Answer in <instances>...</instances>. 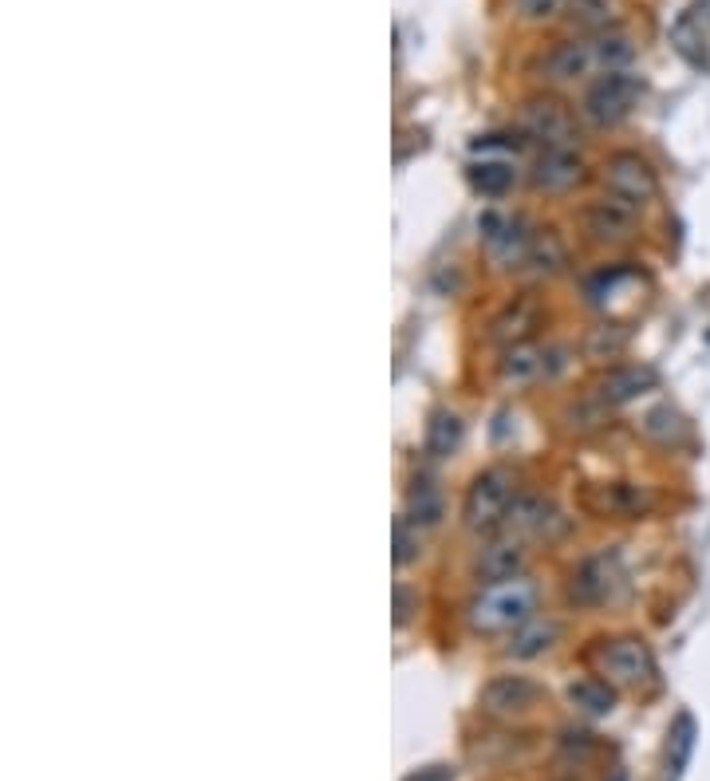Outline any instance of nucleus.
<instances>
[{
    "mask_svg": "<svg viewBox=\"0 0 710 781\" xmlns=\"http://www.w3.org/2000/svg\"><path fill=\"white\" fill-rule=\"evenodd\" d=\"M540 608V584L529 573L502 584H485L466 604V628L473 636H513L521 623H529Z\"/></svg>",
    "mask_w": 710,
    "mask_h": 781,
    "instance_id": "f257e3e1",
    "label": "nucleus"
},
{
    "mask_svg": "<svg viewBox=\"0 0 710 781\" xmlns=\"http://www.w3.org/2000/svg\"><path fill=\"white\" fill-rule=\"evenodd\" d=\"M517 474L510 466H485L482 474H473V481L466 486L462 498V525L473 536H493L502 533L510 506L517 498Z\"/></svg>",
    "mask_w": 710,
    "mask_h": 781,
    "instance_id": "f03ea898",
    "label": "nucleus"
},
{
    "mask_svg": "<svg viewBox=\"0 0 710 781\" xmlns=\"http://www.w3.org/2000/svg\"><path fill=\"white\" fill-rule=\"evenodd\" d=\"M517 131L537 151H577L580 147L577 115L557 95H529L517 111Z\"/></svg>",
    "mask_w": 710,
    "mask_h": 781,
    "instance_id": "7ed1b4c3",
    "label": "nucleus"
},
{
    "mask_svg": "<svg viewBox=\"0 0 710 781\" xmlns=\"http://www.w3.org/2000/svg\"><path fill=\"white\" fill-rule=\"evenodd\" d=\"M647 84L635 72H608V76H597L580 95V119L597 131H612L627 119V115L640 107Z\"/></svg>",
    "mask_w": 710,
    "mask_h": 781,
    "instance_id": "20e7f679",
    "label": "nucleus"
},
{
    "mask_svg": "<svg viewBox=\"0 0 710 781\" xmlns=\"http://www.w3.org/2000/svg\"><path fill=\"white\" fill-rule=\"evenodd\" d=\"M597 671L615 691H652L659 683V663L644 636H612L597 651Z\"/></svg>",
    "mask_w": 710,
    "mask_h": 781,
    "instance_id": "39448f33",
    "label": "nucleus"
},
{
    "mask_svg": "<svg viewBox=\"0 0 710 781\" xmlns=\"http://www.w3.org/2000/svg\"><path fill=\"white\" fill-rule=\"evenodd\" d=\"M482 229V249L493 273H517L525 269V257L533 246V221L525 214H482L478 217Z\"/></svg>",
    "mask_w": 710,
    "mask_h": 781,
    "instance_id": "423d86ee",
    "label": "nucleus"
},
{
    "mask_svg": "<svg viewBox=\"0 0 710 781\" xmlns=\"http://www.w3.org/2000/svg\"><path fill=\"white\" fill-rule=\"evenodd\" d=\"M604 194L632 209H647L659 198V174L640 151H612L600 166Z\"/></svg>",
    "mask_w": 710,
    "mask_h": 781,
    "instance_id": "0eeeda50",
    "label": "nucleus"
},
{
    "mask_svg": "<svg viewBox=\"0 0 710 781\" xmlns=\"http://www.w3.org/2000/svg\"><path fill=\"white\" fill-rule=\"evenodd\" d=\"M624 588V568H620V556L615 553H597L585 556L572 573H568L565 596L572 608H604L620 596Z\"/></svg>",
    "mask_w": 710,
    "mask_h": 781,
    "instance_id": "6e6552de",
    "label": "nucleus"
},
{
    "mask_svg": "<svg viewBox=\"0 0 710 781\" xmlns=\"http://www.w3.org/2000/svg\"><path fill=\"white\" fill-rule=\"evenodd\" d=\"M545 703V687L529 675H493L482 691H478V711L498 723H513V718L533 715Z\"/></svg>",
    "mask_w": 710,
    "mask_h": 781,
    "instance_id": "1a4fd4ad",
    "label": "nucleus"
},
{
    "mask_svg": "<svg viewBox=\"0 0 710 781\" xmlns=\"http://www.w3.org/2000/svg\"><path fill=\"white\" fill-rule=\"evenodd\" d=\"M545 324V301H540L537 292L525 289L517 296L502 304V308L493 312L490 328H485V339H490L493 348H517V344H529L537 336V328Z\"/></svg>",
    "mask_w": 710,
    "mask_h": 781,
    "instance_id": "9d476101",
    "label": "nucleus"
},
{
    "mask_svg": "<svg viewBox=\"0 0 710 781\" xmlns=\"http://www.w3.org/2000/svg\"><path fill=\"white\" fill-rule=\"evenodd\" d=\"M580 229L592 246H604V249H620V246H632L635 237H640V209L624 206V202L615 198H597L588 202L580 209Z\"/></svg>",
    "mask_w": 710,
    "mask_h": 781,
    "instance_id": "9b49d317",
    "label": "nucleus"
},
{
    "mask_svg": "<svg viewBox=\"0 0 710 781\" xmlns=\"http://www.w3.org/2000/svg\"><path fill=\"white\" fill-rule=\"evenodd\" d=\"M568 356L565 348H557V344H537V339H529V344H517V348H505L502 359H498V379H502L505 387H537L540 379H553L560 368H565Z\"/></svg>",
    "mask_w": 710,
    "mask_h": 781,
    "instance_id": "f8f14e48",
    "label": "nucleus"
},
{
    "mask_svg": "<svg viewBox=\"0 0 710 781\" xmlns=\"http://www.w3.org/2000/svg\"><path fill=\"white\" fill-rule=\"evenodd\" d=\"M525 565H529L525 541L513 533H493L485 536V545L473 549L470 576L478 588H485V584H502V581H513V576H525Z\"/></svg>",
    "mask_w": 710,
    "mask_h": 781,
    "instance_id": "ddd939ff",
    "label": "nucleus"
},
{
    "mask_svg": "<svg viewBox=\"0 0 710 781\" xmlns=\"http://www.w3.org/2000/svg\"><path fill=\"white\" fill-rule=\"evenodd\" d=\"M592 76H604L600 36L565 40L545 56V79H553V84H585Z\"/></svg>",
    "mask_w": 710,
    "mask_h": 781,
    "instance_id": "4468645a",
    "label": "nucleus"
},
{
    "mask_svg": "<svg viewBox=\"0 0 710 781\" xmlns=\"http://www.w3.org/2000/svg\"><path fill=\"white\" fill-rule=\"evenodd\" d=\"M655 387H659V371L652 364L632 359V364H612V368L600 371L597 383H592V395L608 406H627L635 399L652 395Z\"/></svg>",
    "mask_w": 710,
    "mask_h": 781,
    "instance_id": "2eb2a0df",
    "label": "nucleus"
},
{
    "mask_svg": "<svg viewBox=\"0 0 710 781\" xmlns=\"http://www.w3.org/2000/svg\"><path fill=\"white\" fill-rule=\"evenodd\" d=\"M529 182L537 194H572L588 182V162L580 151H537L529 166Z\"/></svg>",
    "mask_w": 710,
    "mask_h": 781,
    "instance_id": "dca6fc26",
    "label": "nucleus"
},
{
    "mask_svg": "<svg viewBox=\"0 0 710 781\" xmlns=\"http://www.w3.org/2000/svg\"><path fill=\"white\" fill-rule=\"evenodd\" d=\"M572 269V249H568L565 234L557 226H540L533 234V246H529V257H525V273L533 281H557Z\"/></svg>",
    "mask_w": 710,
    "mask_h": 781,
    "instance_id": "f3484780",
    "label": "nucleus"
},
{
    "mask_svg": "<svg viewBox=\"0 0 710 781\" xmlns=\"http://www.w3.org/2000/svg\"><path fill=\"white\" fill-rule=\"evenodd\" d=\"M565 640V623L557 616H533L529 623H521L513 636H505V655L517 659V663H529V659L549 655L557 643Z\"/></svg>",
    "mask_w": 710,
    "mask_h": 781,
    "instance_id": "a211bd4d",
    "label": "nucleus"
},
{
    "mask_svg": "<svg viewBox=\"0 0 710 781\" xmlns=\"http://www.w3.org/2000/svg\"><path fill=\"white\" fill-rule=\"evenodd\" d=\"M588 506L597 509V513H604V518L632 521L652 509V498H647V490H640L635 481H597V486L588 490Z\"/></svg>",
    "mask_w": 710,
    "mask_h": 781,
    "instance_id": "6ab92c4d",
    "label": "nucleus"
},
{
    "mask_svg": "<svg viewBox=\"0 0 710 781\" xmlns=\"http://www.w3.org/2000/svg\"><path fill=\"white\" fill-rule=\"evenodd\" d=\"M557 521V509L545 493H533V490H521L510 506V518H505L502 533H513L521 541H533V536H545L549 525Z\"/></svg>",
    "mask_w": 710,
    "mask_h": 781,
    "instance_id": "aec40b11",
    "label": "nucleus"
},
{
    "mask_svg": "<svg viewBox=\"0 0 710 781\" xmlns=\"http://www.w3.org/2000/svg\"><path fill=\"white\" fill-rule=\"evenodd\" d=\"M466 182L478 198H505L517 186V166L513 159H473L466 166Z\"/></svg>",
    "mask_w": 710,
    "mask_h": 781,
    "instance_id": "412c9836",
    "label": "nucleus"
},
{
    "mask_svg": "<svg viewBox=\"0 0 710 781\" xmlns=\"http://www.w3.org/2000/svg\"><path fill=\"white\" fill-rule=\"evenodd\" d=\"M565 698L580 718H608L615 711V687L600 675L572 679L565 687Z\"/></svg>",
    "mask_w": 710,
    "mask_h": 781,
    "instance_id": "4be33fe9",
    "label": "nucleus"
},
{
    "mask_svg": "<svg viewBox=\"0 0 710 781\" xmlns=\"http://www.w3.org/2000/svg\"><path fill=\"white\" fill-rule=\"evenodd\" d=\"M462 438H466L462 414L450 411V406H438V411L430 414V423H426L423 451H426V458H450V454L462 446Z\"/></svg>",
    "mask_w": 710,
    "mask_h": 781,
    "instance_id": "5701e85b",
    "label": "nucleus"
},
{
    "mask_svg": "<svg viewBox=\"0 0 710 781\" xmlns=\"http://www.w3.org/2000/svg\"><path fill=\"white\" fill-rule=\"evenodd\" d=\"M695 742H699V723H695V715L682 711L671 723V730H667V750H663V773H667V781L682 778V770H687V762H691L695 753Z\"/></svg>",
    "mask_w": 710,
    "mask_h": 781,
    "instance_id": "b1692460",
    "label": "nucleus"
},
{
    "mask_svg": "<svg viewBox=\"0 0 710 781\" xmlns=\"http://www.w3.org/2000/svg\"><path fill=\"white\" fill-rule=\"evenodd\" d=\"M403 518H407L415 529H438V525H443V518H446V498H443V490H438L435 481L418 478L415 486H411Z\"/></svg>",
    "mask_w": 710,
    "mask_h": 781,
    "instance_id": "393cba45",
    "label": "nucleus"
},
{
    "mask_svg": "<svg viewBox=\"0 0 710 781\" xmlns=\"http://www.w3.org/2000/svg\"><path fill=\"white\" fill-rule=\"evenodd\" d=\"M640 431H644V438H652V443L675 446V443L687 438V419H682L671 403H659V406H652V411H644Z\"/></svg>",
    "mask_w": 710,
    "mask_h": 781,
    "instance_id": "a878e982",
    "label": "nucleus"
},
{
    "mask_svg": "<svg viewBox=\"0 0 710 781\" xmlns=\"http://www.w3.org/2000/svg\"><path fill=\"white\" fill-rule=\"evenodd\" d=\"M565 17L572 20L580 32H592V36H600V32H612V24H615L612 0H568Z\"/></svg>",
    "mask_w": 710,
    "mask_h": 781,
    "instance_id": "bb28decb",
    "label": "nucleus"
},
{
    "mask_svg": "<svg viewBox=\"0 0 710 781\" xmlns=\"http://www.w3.org/2000/svg\"><path fill=\"white\" fill-rule=\"evenodd\" d=\"M671 44L679 47L682 56L691 59L695 67H702L707 64V29H699V24H695L691 17H687V12H682L679 20H675V29H671Z\"/></svg>",
    "mask_w": 710,
    "mask_h": 781,
    "instance_id": "cd10ccee",
    "label": "nucleus"
},
{
    "mask_svg": "<svg viewBox=\"0 0 710 781\" xmlns=\"http://www.w3.org/2000/svg\"><path fill=\"white\" fill-rule=\"evenodd\" d=\"M624 348H627V332L620 328V324H597V328H588L585 336V351L592 359H615Z\"/></svg>",
    "mask_w": 710,
    "mask_h": 781,
    "instance_id": "c85d7f7f",
    "label": "nucleus"
},
{
    "mask_svg": "<svg viewBox=\"0 0 710 781\" xmlns=\"http://www.w3.org/2000/svg\"><path fill=\"white\" fill-rule=\"evenodd\" d=\"M418 533H423V529H415L407 518L395 521V565H411V561H418V553H423Z\"/></svg>",
    "mask_w": 710,
    "mask_h": 781,
    "instance_id": "c756f323",
    "label": "nucleus"
},
{
    "mask_svg": "<svg viewBox=\"0 0 710 781\" xmlns=\"http://www.w3.org/2000/svg\"><path fill=\"white\" fill-rule=\"evenodd\" d=\"M560 750H565L568 758H580V762H588V758H592V750H597V738L588 735V730H580V726H568V730H560Z\"/></svg>",
    "mask_w": 710,
    "mask_h": 781,
    "instance_id": "7c9ffc66",
    "label": "nucleus"
},
{
    "mask_svg": "<svg viewBox=\"0 0 710 781\" xmlns=\"http://www.w3.org/2000/svg\"><path fill=\"white\" fill-rule=\"evenodd\" d=\"M568 9V0H513V12L521 20H549Z\"/></svg>",
    "mask_w": 710,
    "mask_h": 781,
    "instance_id": "2f4dec72",
    "label": "nucleus"
},
{
    "mask_svg": "<svg viewBox=\"0 0 710 781\" xmlns=\"http://www.w3.org/2000/svg\"><path fill=\"white\" fill-rule=\"evenodd\" d=\"M411 600H418V596L411 593L407 584H395V628H403L411 620Z\"/></svg>",
    "mask_w": 710,
    "mask_h": 781,
    "instance_id": "473e14b6",
    "label": "nucleus"
},
{
    "mask_svg": "<svg viewBox=\"0 0 710 781\" xmlns=\"http://www.w3.org/2000/svg\"><path fill=\"white\" fill-rule=\"evenodd\" d=\"M450 778H455V770H450V766H423V770L407 773L403 781H450Z\"/></svg>",
    "mask_w": 710,
    "mask_h": 781,
    "instance_id": "72a5a7b5",
    "label": "nucleus"
},
{
    "mask_svg": "<svg viewBox=\"0 0 710 781\" xmlns=\"http://www.w3.org/2000/svg\"><path fill=\"white\" fill-rule=\"evenodd\" d=\"M687 17H691L699 29H710V0H695L691 9H687Z\"/></svg>",
    "mask_w": 710,
    "mask_h": 781,
    "instance_id": "f704fd0d",
    "label": "nucleus"
},
{
    "mask_svg": "<svg viewBox=\"0 0 710 781\" xmlns=\"http://www.w3.org/2000/svg\"><path fill=\"white\" fill-rule=\"evenodd\" d=\"M604 781H627V770H620V766H615V770L612 773H608V778Z\"/></svg>",
    "mask_w": 710,
    "mask_h": 781,
    "instance_id": "c9c22d12",
    "label": "nucleus"
}]
</instances>
